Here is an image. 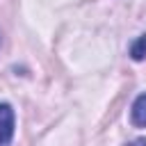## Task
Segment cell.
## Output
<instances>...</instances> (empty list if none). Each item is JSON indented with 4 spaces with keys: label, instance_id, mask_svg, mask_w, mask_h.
<instances>
[{
    "label": "cell",
    "instance_id": "6da1fadb",
    "mask_svg": "<svg viewBox=\"0 0 146 146\" xmlns=\"http://www.w3.org/2000/svg\"><path fill=\"white\" fill-rule=\"evenodd\" d=\"M14 137V110L7 103H0V146H9Z\"/></svg>",
    "mask_w": 146,
    "mask_h": 146
},
{
    "label": "cell",
    "instance_id": "3957f363",
    "mask_svg": "<svg viewBox=\"0 0 146 146\" xmlns=\"http://www.w3.org/2000/svg\"><path fill=\"white\" fill-rule=\"evenodd\" d=\"M130 55H132L135 59H144V57H146V34H141V36H139V39L132 43Z\"/></svg>",
    "mask_w": 146,
    "mask_h": 146
},
{
    "label": "cell",
    "instance_id": "277c9868",
    "mask_svg": "<svg viewBox=\"0 0 146 146\" xmlns=\"http://www.w3.org/2000/svg\"><path fill=\"white\" fill-rule=\"evenodd\" d=\"M130 146H146V139H144V137H141V139H135Z\"/></svg>",
    "mask_w": 146,
    "mask_h": 146
},
{
    "label": "cell",
    "instance_id": "7a4b0ae2",
    "mask_svg": "<svg viewBox=\"0 0 146 146\" xmlns=\"http://www.w3.org/2000/svg\"><path fill=\"white\" fill-rule=\"evenodd\" d=\"M130 119L135 125L139 128H146V94H141L135 103H132V110H130Z\"/></svg>",
    "mask_w": 146,
    "mask_h": 146
},
{
    "label": "cell",
    "instance_id": "5b68a950",
    "mask_svg": "<svg viewBox=\"0 0 146 146\" xmlns=\"http://www.w3.org/2000/svg\"><path fill=\"white\" fill-rule=\"evenodd\" d=\"M0 43H2V32H0Z\"/></svg>",
    "mask_w": 146,
    "mask_h": 146
}]
</instances>
